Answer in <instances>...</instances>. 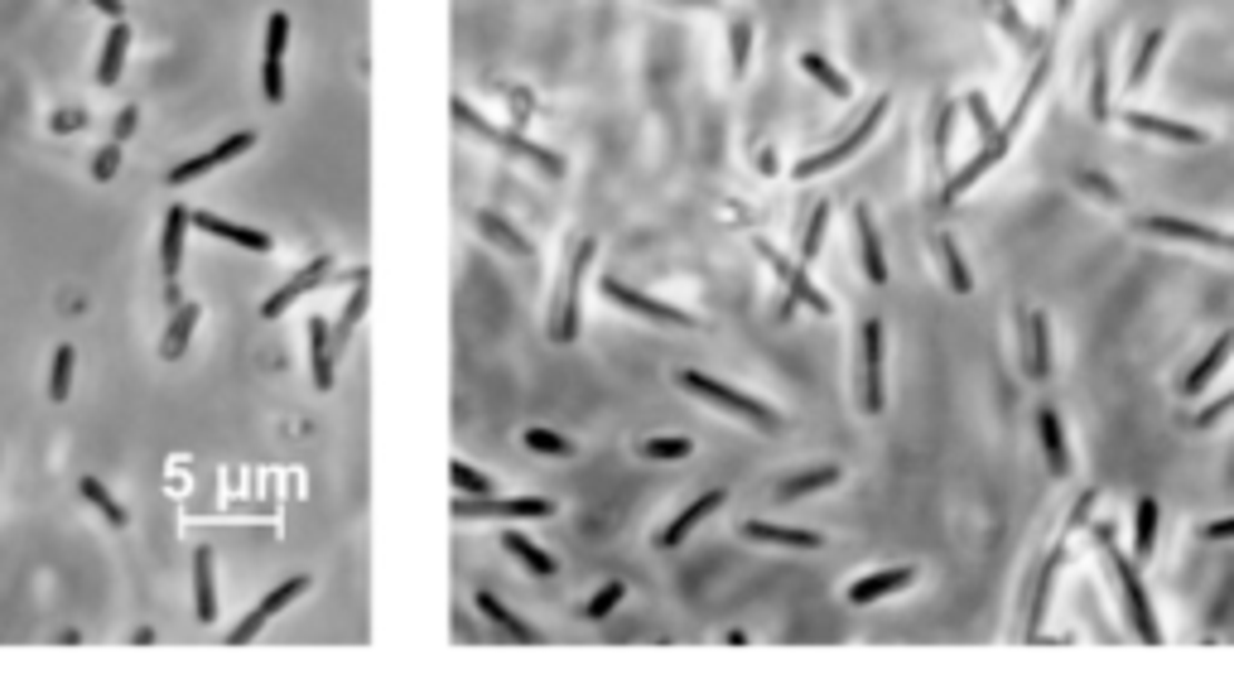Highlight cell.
<instances>
[{"label":"cell","instance_id":"6da1fadb","mask_svg":"<svg viewBox=\"0 0 1234 689\" xmlns=\"http://www.w3.org/2000/svg\"><path fill=\"white\" fill-rule=\"evenodd\" d=\"M680 386H685L690 395H700L704 405L723 410V415H733V420H748L752 430H762V434H777V430H781V415H777L772 405H762L758 395H748V391H733V386H723V381L704 376V372H694V366H685V372H680Z\"/></svg>","mask_w":1234,"mask_h":689},{"label":"cell","instance_id":"7a4b0ae2","mask_svg":"<svg viewBox=\"0 0 1234 689\" xmlns=\"http://www.w3.org/2000/svg\"><path fill=\"white\" fill-rule=\"evenodd\" d=\"M1095 545H1099V554L1109 560L1114 579H1119V598H1124V612H1128V622H1134L1138 641H1148V647H1153V641L1163 637V632H1157L1153 608H1148V593H1143V583H1138V564L1128 560V554H1119V545H1114V531H1109V525H1095Z\"/></svg>","mask_w":1234,"mask_h":689},{"label":"cell","instance_id":"3957f363","mask_svg":"<svg viewBox=\"0 0 1234 689\" xmlns=\"http://www.w3.org/2000/svg\"><path fill=\"white\" fill-rule=\"evenodd\" d=\"M752 246H758V256L767 260V266H772V275H777V280L787 285V299H781V318H787V314L796 309V304H806V309H810V314H820V318H830V314H835L830 295H820V289H816V280H810V270L801 266V260H787V256H781L772 242H762V237L752 242Z\"/></svg>","mask_w":1234,"mask_h":689},{"label":"cell","instance_id":"277c9868","mask_svg":"<svg viewBox=\"0 0 1234 689\" xmlns=\"http://www.w3.org/2000/svg\"><path fill=\"white\" fill-rule=\"evenodd\" d=\"M454 121H458L463 130H477V136H483V140H492V145H497V150H506V155L535 159V165H541V169L550 174V179H560V174H564V159H560L555 150H545V145L526 140V136H521V130H497V126H487L483 116H477V111H473V107H468V101H463V97H454Z\"/></svg>","mask_w":1234,"mask_h":689},{"label":"cell","instance_id":"5b68a950","mask_svg":"<svg viewBox=\"0 0 1234 689\" xmlns=\"http://www.w3.org/2000/svg\"><path fill=\"white\" fill-rule=\"evenodd\" d=\"M888 111H892V97H873V107H868V111L859 116V126H853L849 136H839V140L830 145V150H820V155L801 159V165H796L791 174H796V179H816V174H830V169H839V165H845V159H853V155H859L868 140H873V130H878V121H882V116H888Z\"/></svg>","mask_w":1234,"mask_h":689},{"label":"cell","instance_id":"8992f818","mask_svg":"<svg viewBox=\"0 0 1234 689\" xmlns=\"http://www.w3.org/2000/svg\"><path fill=\"white\" fill-rule=\"evenodd\" d=\"M882 362H888V333H882V318H863V328H859V401H863L868 415H882V405H888Z\"/></svg>","mask_w":1234,"mask_h":689},{"label":"cell","instance_id":"52a82bcc","mask_svg":"<svg viewBox=\"0 0 1234 689\" xmlns=\"http://www.w3.org/2000/svg\"><path fill=\"white\" fill-rule=\"evenodd\" d=\"M458 521H550L555 506L545 496H458Z\"/></svg>","mask_w":1234,"mask_h":689},{"label":"cell","instance_id":"ba28073f","mask_svg":"<svg viewBox=\"0 0 1234 689\" xmlns=\"http://www.w3.org/2000/svg\"><path fill=\"white\" fill-rule=\"evenodd\" d=\"M1013 140H1018V130H1008V126H1004V136H998V140L979 145V155H975V159H965V165L946 179V188H940V208H955V203H960V198L969 194V188H975V184L984 179V174L1004 165V159L1013 155Z\"/></svg>","mask_w":1234,"mask_h":689},{"label":"cell","instance_id":"9c48e42d","mask_svg":"<svg viewBox=\"0 0 1234 689\" xmlns=\"http://www.w3.org/2000/svg\"><path fill=\"white\" fill-rule=\"evenodd\" d=\"M1138 232L1148 237H1167V242H1186V246H1206V252L1234 256V232H1215L1206 223H1192V217H1138Z\"/></svg>","mask_w":1234,"mask_h":689},{"label":"cell","instance_id":"30bf717a","mask_svg":"<svg viewBox=\"0 0 1234 689\" xmlns=\"http://www.w3.org/2000/svg\"><path fill=\"white\" fill-rule=\"evenodd\" d=\"M593 252H599L593 242L574 246V260H570V270H564V299L555 304V324H550V338H555V343H574L579 338V289H584Z\"/></svg>","mask_w":1234,"mask_h":689},{"label":"cell","instance_id":"8fae6325","mask_svg":"<svg viewBox=\"0 0 1234 689\" xmlns=\"http://www.w3.org/2000/svg\"><path fill=\"white\" fill-rule=\"evenodd\" d=\"M304 589H309V574H295V579L275 583V589H270L266 598H260V603H256L251 612H246V618H241L237 627H231V632H227V641H231V647H246V641H251V637L260 632V627H266V622L275 618V612H285L289 603H295V598H299Z\"/></svg>","mask_w":1234,"mask_h":689},{"label":"cell","instance_id":"7c38bea8","mask_svg":"<svg viewBox=\"0 0 1234 689\" xmlns=\"http://www.w3.org/2000/svg\"><path fill=\"white\" fill-rule=\"evenodd\" d=\"M603 295L613 299V304H622L628 314L657 318V324H671V328H700V318H694V314L675 309V304H665V299H657V295H642V289H632V285H622V280H603Z\"/></svg>","mask_w":1234,"mask_h":689},{"label":"cell","instance_id":"4fadbf2b","mask_svg":"<svg viewBox=\"0 0 1234 689\" xmlns=\"http://www.w3.org/2000/svg\"><path fill=\"white\" fill-rule=\"evenodd\" d=\"M285 49H289V14L275 10L266 20V58H260V87H266V101H275V107L285 101Z\"/></svg>","mask_w":1234,"mask_h":689},{"label":"cell","instance_id":"5bb4252c","mask_svg":"<svg viewBox=\"0 0 1234 689\" xmlns=\"http://www.w3.org/2000/svg\"><path fill=\"white\" fill-rule=\"evenodd\" d=\"M256 145V130H237V136H227L223 145H213V150H203V155H194V159H184V165H174L165 179L179 188V184H194V179H203V174H213V169H223L227 159H237V155H246Z\"/></svg>","mask_w":1234,"mask_h":689},{"label":"cell","instance_id":"9a60e30c","mask_svg":"<svg viewBox=\"0 0 1234 689\" xmlns=\"http://www.w3.org/2000/svg\"><path fill=\"white\" fill-rule=\"evenodd\" d=\"M1023 366L1033 381L1052 376V314L1047 309L1023 314Z\"/></svg>","mask_w":1234,"mask_h":689},{"label":"cell","instance_id":"2e32d148","mask_svg":"<svg viewBox=\"0 0 1234 689\" xmlns=\"http://www.w3.org/2000/svg\"><path fill=\"white\" fill-rule=\"evenodd\" d=\"M328 275H333V260H328V256H314L309 266H304L299 275H289V280H285L280 289H275V295H266V304H260V318H280V314L289 309V304L304 299L309 289H318V285L328 280Z\"/></svg>","mask_w":1234,"mask_h":689},{"label":"cell","instance_id":"e0dca14e","mask_svg":"<svg viewBox=\"0 0 1234 689\" xmlns=\"http://www.w3.org/2000/svg\"><path fill=\"white\" fill-rule=\"evenodd\" d=\"M188 227H194V213H188L184 203H174V208L165 213V232H159V270H165V285H179Z\"/></svg>","mask_w":1234,"mask_h":689},{"label":"cell","instance_id":"ac0fdd59","mask_svg":"<svg viewBox=\"0 0 1234 689\" xmlns=\"http://www.w3.org/2000/svg\"><path fill=\"white\" fill-rule=\"evenodd\" d=\"M1124 126H1134L1138 136H1153V140H1167V145H1206L1211 136L1192 121H1172V116H1157V111H1124L1119 116Z\"/></svg>","mask_w":1234,"mask_h":689},{"label":"cell","instance_id":"d6986e66","mask_svg":"<svg viewBox=\"0 0 1234 689\" xmlns=\"http://www.w3.org/2000/svg\"><path fill=\"white\" fill-rule=\"evenodd\" d=\"M911 583H917V569H911V564L873 569V574H863V579L849 583V603H853V608H868V603H878V598H888V593L911 589Z\"/></svg>","mask_w":1234,"mask_h":689},{"label":"cell","instance_id":"ffe728a7","mask_svg":"<svg viewBox=\"0 0 1234 689\" xmlns=\"http://www.w3.org/2000/svg\"><path fill=\"white\" fill-rule=\"evenodd\" d=\"M984 10H989V20H994L998 29H1004L1008 43H1018L1023 53H1042V49L1052 43V35H1042L1037 24H1027V20H1023V10L1013 6V0H984Z\"/></svg>","mask_w":1234,"mask_h":689},{"label":"cell","instance_id":"44dd1931","mask_svg":"<svg viewBox=\"0 0 1234 689\" xmlns=\"http://www.w3.org/2000/svg\"><path fill=\"white\" fill-rule=\"evenodd\" d=\"M194 227L208 232V237H223V242H231V246H241V252H256V256H266L270 246H275L270 232L241 227V223H231V217H217V213H194Z\"/></svg>","mask_w":1234,"mask_h":689},{"label":"cell","instance_id":"7402d4cb","mask_svg":"<svg viewBox=\"0 0 1234 689\" xmlns=\"http://www.w3.org/2000/svg\"><path fill=\"white\" fill-rule=\"evenodd\" d=\"M1037 444H1042V459H1047V473L1066 478L1070 473V444H1066V424L1052 405L1037 410Z\"/></svg>","mask_w":1234,"mask_h":689},{"label":"cell","instance_id":"603a6c76","mask_svg":"<svg viewBox=\"0 0 1234 689\" xmlns=\"http://www.w3.org/2000/svg\"><path fill=\"white\" fill-rule=\"evenodd\" d=\"M1230 352H1234V328H1225L1221 338H1215L1206 352H1201V362L1192 366V372H1186V381H1182V395H1186V401H1201V395L1211 391V381L1221 376V366L1230 362Z\"/></svg>","mask_w":1234,"mask_h":689},{"label":"cell","instance_id":"cb8c5ba5","mask_svg":"<svg viewBox=\"0 0 1234 689\" xmlns=\"http://www.w3.org/2000/svg\"><path fill=\"white\" fill-rule=\"evenodd\" d=\"M723 502H729V496H723L719 488H714V492H704V496H694V502H690V506L680 511V516H675V521H671V525H665V531L657 535V545H661V550H680V545H685V540L694 535V525L714 516V511H719Z\"/></svg>","mask_w":1234,"mask_h":689},{"label":"cell","instance_id":"d4e9b609","mask_svg":"<svg viewBox=\"0 0 1234 689\" xmlns=\"http://www.w3.org/2000/svg\"><path fill=\"white\" fill-rule=\"evenodd\" d=\"M853 232H859V260H863L868 285L882 289V285H888V256H882V237H878V227H873V213H868L863 203L853 208Z\"/></svg>","mask_w":1234,"mask_h":689},{"label":"cell","instance_id":"484cf974","mask_svg":"<svg viewBox=\"0 0 1234 689\" xmlns=\"http://www.w3.org/2000/svg\"><path fill=\"white\" fill-rule=\"evenodd\" d=\"M1062 560H1066V545H1052L1047 564H1042V574H1037L1033 603H1027V632H1023L1027 641L1042 637V622H1047V608H1052V583H1056V569H1062Z\"/></svg>","mask_w":1234,"mask_h":689},{"label":"cell","instance_id":"4316f807","mask_svg":"<svg viewBox=\"0 0 1234 689\" xmlns=\"http://www.w3.org/2000/svg\"><path fill=\"white\" fill-rule=\"evenodd\" d=\"M743 535H748V540H762V545H787V550H820V545H825L820 531H801V525H777V521H748Z\"/></svg>","mask_w":1234,"mask_h":689},{"label":"cell","instance_id":"83f0119b","mask_svg":"<svg viewBox=\"0 0 1234 689\" xmlns=\"http://www.w3.org/2000/svg\"><path fill=\"white\" fill-rule=\"evenodd\" d=\"M473 603H477V612H483L487 622H497V632H502L506 641H521V647H541V632H531V627L521 622L512 608H502V603H497V593L477 589V598H473Z\"/></svg>","mask_w":1234,"mask_h":689},{"label":"cell","instance_id":"f1b7e54d","mask_svg":"<svg viewBox=\"0 0 1234 689\" xmlns=\"http://www.w3.org/2000/svg\"><path fill=\"white\" fill-rule=\"evenodd\" d=\"M1157 525H1163V502H1157V496H1138V506H1134V564L1153 560Z\"/></svg>","mask_w":1234,"mask_h":689},{"label":"cell","instance_id":"f546056e","mask_svg":"<svg viewBox=\"0 0 1234 689\" xmlns=\"http://www.w3.org/2000/svg\"><path fill=\"white\" fill-rule=\"evenodd\" d=\"M839 478H845V467H835V463L806 467V473H796V478L781 482V488H777V502H801V496H816V492H825V488H835Z\"/></svg>","mask_w":1234,"mask_h":689},{"label":"cell","instance_id":"4dcf8cb0","mask_svg":"<svg viewBox=\"0 0 1234 689\" xmlns=\"http://www.w3.org/2000/svg\"><path fill=\"white\" fill-rule=\"evenodd\" d=\"M198 304H179V309H174V318H169V328H165V343H159V357L165 362H179L184 352H188V343H194V328H198Z\"/></svg>","mask_w":1234,"mask_h":689},{"label":"cell","instance_id":"1f68e13d","mask_svg":"<svg viewBox=\"0 0 1234 689\" xmlns=\"http://www.w3.org/2000/svg\"><path fill=\"white\" fill-rule=\"evenodd\" d=\"M936 260H940V270H946V285L955 289V295H969V289H975V270H969V260H965L960 246H955L950 232L936 237Z\"/></svg>","mask_w":1234,"mask_h":689},{"label":"cell","instance_id":"d6a6232c","mask_svg":"<svg viewBox=\"0 0 1234 689\" xmlns=\"http://www.w3.org/2000/svg\"><path fill=\"white\" fill-rule=\"evenodd\" d=\"M126 49H130V24H126V20H116V24H111V35L101 39V58H97V82H101V87H111L116 78H121V68H126Z\"/></svg>","mask_w":1234,"mask_h":689},{"label":"cell","instance_id":"836d02e7","mask_svg":"<svg viewBox=\"0 0 1234 689\" xmlns=\"http://www.w3.org/2000/svg\"><path fill=\"white\" fill-rule=\"evenodd\" d=\"M309 376H314V391H333V381H338V372H333V347H328V324H324V318H314V324H309Z\"/></svg>","mask_w":1234,"mask_h":689},{"label":"cell","instance_id":"e575fe53","mask_svg":"<svg viewBox=\"0 0 1234 689\" xmlns=\"http://www.w3.org/2000/svg\"><path fill=\"white\" fill-rule=\"evenodd\" d=\"M1109 49L1105 39H1095V53H1090V121L1105 126L1109 121Z\"/></svg>","mask_w":1234,"mask_h":689},{"label":"cell","instance_id":"d590c367","mask_svg":"<svg viewBox=\"0 0 1234 689\" xmlns=\"http://www.w3.org/2000/svg\"><path fill=\"white\" fill-rule=\"evenodd\" d=\"M194 612H198V622H213V618H217V589H213V550H198V554H194Z\"/></svg>","mask_w":1234,"mask_h":689},{"label":"cell","instance_id":"8d00e7d4","mask_svg":"<svg viewBox=\"0 0 1234 689\" xmlns=\"http://www.w3.org/2000/svg\"><path fill=\"white\" fill-rule=\"evenodd\" d=\"M502 545H506V554H512V560H521V564H526L535 579H550V574H555V560H550V554H545L541 545H535L531 535H521V531H506V535H502Z\"/></svg>","mask_w":1234,"mask_h":689},{"label":"cell","instance_id":"74e56055","mask_svg":"<svg viewBox=\"0 0 1234 689\" xmlns=\"http://www.w3.org/2000/svg\"><path fill=\"white\" fill-rule=\"evenodd\" d=\"M801 72H806V78H816V82L825 87V92H830V97H839V101H845V97H853V82H849L845 72H839V68H835V63H830V58H825V53H801Z\"/></svg>","mask_w":1234,"mask_h":689},{"label":"cell","instance_id":"f35d334b","mask_svg":"<svg viewBox=\"0 0 1234 689\" xmlns=\"http://www.w3.org/2000/svg\"><path fill=\"white\" fill-rule=\"evenodd\" d=\"M477 232H483V237H492L502 246V252H512V256H535V246L521 237V232L506 223V217H497V213H477Z\"/></svg>","mask_w":1234,"mask_h":689},{"label":"cell","instance_id":"ab89813d","mask_svg":"<svg viewBox=\"0 0 1234 689\" xmlns=\"http://www.w3.org/2000/svg\"><path fill=\"white\" fill-rule=\"evenodd\" d=\"M960 111H965L960 101H940V111L931 116V155L940 169H950V140H955V116Z\"/></svg>","mask_w":1234,"mask_h":689},{"label":"cell","instance_id":"60d3db41","mask_svg":"<svg viewBox=\"0 0 1234 689\" xmlns=\"http://www.w3.org/2000/svg\"><path fill=\"white\" fill-rule=\"evenodd\" d=\"M1163 43H1167L1163 29H1143V35H1138V53H1134V63H1128V82L1124 87H1143V82H1148V72L1157 63V53H1163Z\"/></svg>","mask_w":1234,"mask_h":689},{"label":"cell","instance_id":"b9f144b4","mask_svg":"<svg viewBox=\"0 0 1234 689\" xmlns=\"http://www.w3.org/2000/svg\"><path fill=\"white\" fill-rule=\"evenodd\" d=\"M72 366H78V352H72L68 343L53 352V366H49V401L63 405L72 395Z\"/></svg>","mask_w":1234,"mask_h":689},{"label":"cell","instance_id":"7bdbcfd3","mask_svg":"<svg viewBox=\"0 0 1234 689\" xmlns=\"http://www.w3.org/2000/svg\"><path fill=\"white\" fill-rule=\"evenodd\" d=\"M82 496H87V502H92V506L101 511V516H107V521L116 525V531H126V525H130V511H126V506H121V502H116V496L107 492V482H97V478H82Z\"/></svg>","mask_w":1234,"mask_h":689},{"label":"cell","instance_id":"ee69618b","mask_svg":"<svg viewBox=\"0 0 1234 689\" xmlns=\"http://www.w3.org/2000/svg\"><path fill=\"white\" fill-rule=\"evenodd\" d=\"M960 107L969 111V121H975V130H979V140H984V145L1004 136V126H998V116H994V107H989V97H984V92H965Z\"/></svg>","mask_w":1234,"mask_h":689},{"label":"cell","instance_id":"f6af8a7d","mask_svg":"<svg viewBox=\"0 0 1234 689\" xmlns=\"http://www.w3.org/2000/svg\"><path fill=\"white\" fill-rule=\"evenodd\" d=\"M1076 188H1080V194H1090L1095 203H1105V208H1119V203H1124V188L1114 184V179H1105V174H1095V169H1080Z\"/></svg>","mask_w":1234,"mask_h":689},{"label":"cell","instance_id":"bcb514c9","mask_svg":"<svg viewBox=\"0 0 1234 689\" xmlns=\"http://www.w3.org/2000/svg\"><path fill=\"white\" fill-rule=\"evenodd\" d=\"M748 53H752V20L738 14V20L729 24V68H733V78H743V72H748Z\"/></svg>","mask_w":1234,"mask_h":689},{"label":"cell","instance_id":"7dc6e473","mask_svg":"<svg viewBox=\"0 0 1234 689\" xmlns=\"http://www.w3.org/2000/svg\"><path fill=\"white\" fill-rule=\"evenodd\" d=\"M690 439H642V444H636V453H642V459H651V463H680V459H690Z\"/></svg>","mask_w":1234,"mask_h":689},{"label":"cell","instance_id":"c3c4849f","mask_svg":"<svg viewBox=\"0 0 1234 689\" xmlns=\"http://www.w3.org/2000/svg\"><path fill=\"white\" fill-rule=\"evenodd\" d=\"M448 478H454L458 496H492V478H487V473H477V467H473V463H463V459L448 463Z\"/></svg>","mask_w":1234,"mask_h":689},{"label":"cell","instance_id":"681fc988","mask_svg":"<svg viewBox=\"0 0 1234 689\" xmlns=\"http://www.w3.org/2000/svg\"><path fill=\"white\" fill-rule=\"evenodd\" d=\"M825 227H830V203H816V213H810V223H806V237H801V266H810V260L820 256Z\"/></svg>","mask_w":1234,"mask_h":689},{"label":"cell","instance_id":"f907efd6","mask_svg":"<svg viewBox=\"0 0 1234 689\" xmlns=\"http://www.w3.org/2000/svg\"><path fill=\"white\" fill-rule=\"evenodd\" d=\"M362 309H367V270H353V295H347V309L338 318V338H347L362 324Z\"/></svg>","mask_w":1234,"mask_h":689},{"label":"cell","instance_id":"816d5d0a","mask_svg":"<svg viewBox=\"0 0 1234 689\" xmlns=\"http://www.w3.org/2000/svg\"><path fill=\"white\" fill-rule=\"evenodd\" d=\"M622 598H628V583H622V579H608V583H603V589H599V593H593V598H589V608H584V618H589V622H603V618H608V612H613V608L622 603Z\"/></svg>","mask_w":1234,"mask_h":689},{"label":"cell","instance_id":"f5cc1de1","mask_svg":"<svg viewBox=\"0 0 1234 689\" xmlns=\"http://www.w3.org/2000/svg\"><path fill=\"white\" fill-rule=\"evenodd\" d=\"M521 439H526V449H531V453H550V459H570V453H574L570 439L555 434V430H526Z\"/></svg>","mask_w":1234,"mask_h":689},{"label":"cell","instance_id":"db71d44e","mask_svg":"<svg viewBox=\"0 0 1234 689\" xmlns=\"http://www.w3.org/2000/svg\"><path fill=\"white\" fill-rule=\"evenodd\" d=\"M116 165H121V140H111V145H107V150H101V155L92 159V174H97V179H101V184H107V179H111V174H116Z\"/></svg>","mask_w":1234,"mask_h":689},{"label":"cell","instance_id":"11a10c76","mask_svg":"<svg viewBox=\"0 0 1234 689\" xmlns=\"http://www.w3.org/2000/svg\"><path fill=\"white\" fill-rule=\"evenodd\" d=\"M1230 410H1234V391H1225L1221 401H1211L1206 410H1201V415H1196V430H1211V424H1215V420H1225Z\"/></svg>","mask_w":1234,"mask_h":689},{"label":"cell","instance_id":"9f6ffc18","mask_svg":"<svg viewBox=\"0 0 1234 689\" xmlns=\"http://www.w3.org/2000/svg\"><path fill=\"white\" fill-rule=\"evenodd\" d=\"M1095 502H1099V492L1090 488V492H1085L1080 502H1076V511H1070V521H1066V535H1070V531H1080V525L1090 521V506H1095Z\"/></svg>","mask_w":1234,"mask_h":689},{"label":"cell","instance_id":"6f0895ef","mask_svg":"<svg viewBox=\"0 0 1234 689\" xmlns=\"http://www.w3.org/2000/svg\"><path fill=\"white\" fill-rule=\"evenodd\" d=\"M1201 540H1211V545H1225V540H1234V516H1225V521H1211L1206 531H1201Z\"/></svg>","mask_w":1234,"mask_h":689},{"label":"cell","instance_id":"680465c9","mask_svg":"<svg viewBox=\"0 0 1234 689\" xmlns=\"http://www.w3.org/2000/svg\"><path fill=\"white\" fill-rule=\"evenodd\" d=\"M136 126H140V111L126 107L121 116H116V140H130V136H136Z\"/></svg>","mask_w":1234,"mask_h":689},{"label":"cell","instance_id":"91938a15","mask_svg":"<svg viewBox=\"0 0 1234 689\" xmlns=\"http://www.w3.org/2000/svg\"><path fill=\"white\" fill-rule=\"evenodd\" d=\"M87 6H97L101 14H111V20H121V14H126V6H121V0H87Z\"/></svg>","mask_w":1234,"mask_h":689},{"label":"cell","instance_id":"94428289","mask_svg":"<svg viewBox=\"0 0 1234 689\" xmlns=\"http://www.w3.org/2000/svg\"><path fill=\"white\" fill-rule=\"evenodd\" d=\"M1070 6H1076V0H1052V20H1056V24H1062V20H1066V14H1070Z\"/></svg>","mask_w":1234,"mask_h":689},{"label":"cell","instance_id":"6125c7cd","mask_svg":"<svg viewBox=\"0 0 1234 689\" xmlns=\"http://www.w3.org/2000/svg\"><path fill=\"white\" fill-rule=\"evenodd\" d=\"M671 6H694V10H714L719 0H671Z\"/></svg>","mask_w":1234,"mask_h":689}]
</instances>
